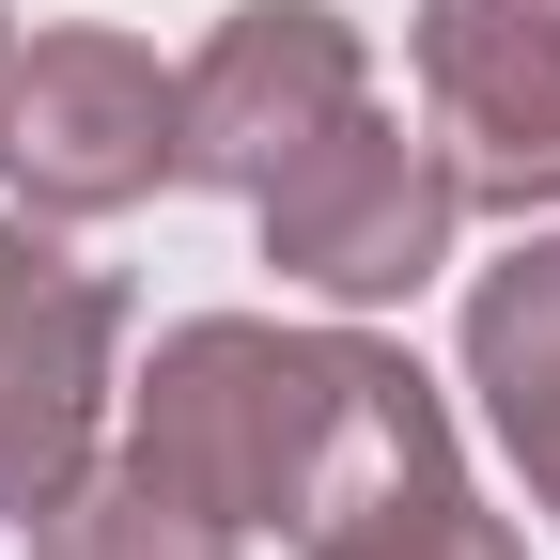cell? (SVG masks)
<instances>
[{"instance_id": "cell-1", "label": "cell", "mask_w": 560, "mask_h": 560, "mask_svg": "<svg viewBox=\"0 0 560 560\" xmlns=\"http://www.w3.org/2000/svg\"><path fill=\"white\" fill-rule=\"evenodd\" d=\"M125 452L172 499H202L234 545L249 529L312 545L342 514L405 499V482L467 467L452 405H436V374L405 342H374V327H265V312L156 327V359L125 374Z\"/></svg>"}, {"instance_id": "cell-2", "label": "cell", "mask_w": 560, "mask_h": 560, "mask_svg": "<svg viewBox=\"0 0 560 560\" xmlns=\"http://www.w3.org/2000/svg\"><path fill=\"white\" fill-rule=\"evenodd\" d=\"M187 187V62L140 32H16L0 62V202L16 219H125Z\"/></svg>"}, {"instance_id": "cell-3", "label": "cell", "mask_w": 560, "mask_h": 560, "mask_svg": "<svg viewBox=\"0 0 560 560\" xmlns=\"http://www.w3.org/2000/svg\"><path fill=\"white\" fill-rule=\"evenodd\" d=\"M249 219H265V265L296 280V296H327V312H389V296H420V280L452 265L467 187H452V156H436V125L405 140V125L359 94L312 156H280V172L249 187Z\"/></svg>"}, {"instance_id": "cell-4", "label": "cell", "mask_w": 560, "mask_h": 560, "mask_svg": "<svg viewBox=\"0 0 560 560\" xmlns=\"http://www.w3.org/2000/svg\"><path fill=\"white\" fill-rule=\"evenodd\" d=\"M109 389H125V280L62 265L47 219L0 202V529H32L109 452Z\"/></svg>"}, {"instance_id": "cell-5", "label": "cell", "mask_w": 560, "mask_h": 560, "mask_svg": "<svg viewBox=\"0 0 560 560\" xmlns=\"http://www.w3.org/2000/svg\"><path fill=\"white\" fill-rule=\"evenodd\" d=\"M405 62L452 187L499 219H560V0H420Z\"/></svg>"}, {"instance_id": "cell-6", "label": "cell", "mask_w": 560, "mask_h": 560, "mask_svg": "<svg viewBox=\"0 0 560 560\" xmlns=\"http://www.w3.org/2000/svg\"><path fill=\"white\" fill-rule=\"evenodd\" d=\"M374 94V47L342 0H234L219 32L187 47V187H265L280 156H312V140Z\"/></svg>"}, {"instance_id": "cell-7", "label": "cell", "mask_w": 560, "mask_h": 560, "mask_svg": "<svg viewBox=\"0 0 560 560\" xmlns=\"http://www.w3.org/2000/svg\"><path fill=\"white\" fill-rule=\"evenodd\" d=\"M467 389L499 420L529 514H560V234H514L467 280Z\"/></svg>"}, {"instance_id": "cell-8", "label": "cell", "mask_w": 560, "mask_h": 560, "mask_svg": "<svg viewBox=\"0 0 560 560\" xmlns=\"http://www.w3.org/2000/svg\"><path fill=\"white\" fill-rule=\"evenodd\" d=\"M32 560H249V545L202 514V499H172L140 452H94V467L32 514Z\"/></svg>"}, {"instance_id": "cell-9", "label": "cell", "mask_w": 560, "mask_h": 560, "mask_svg": "<svg viewBox=\"0 0 560 560\" xmlns=\"http://www.w3.org/2000/svg\"><path fill=\"white\" fill-rule=\"evenodd\" d=\"M296 560H529V545H514V514H482V482H467V467H436V482H405V499L312 529Z\"/></svg>"}, {"instance_id": "cell-10", "label": "cell", "mask_w": 560, "mask_h": 560, "mask_svg": "<svg viewBox=\"0 0 560 560\" xmlns=\"http://www.w3.org/2000/svg\"><path fill=\"white\" fill-rule=\"evenodd\" d=\"M0 62H16V16H0Z\"/></svg>"}]
</instances>
